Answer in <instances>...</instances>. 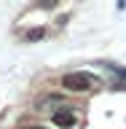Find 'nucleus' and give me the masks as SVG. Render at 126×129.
Returning <instances> with one entry per match:
<instances>
[{"label": "nucleus", "instance_id": "1", "mask_svg": "<svg viewBox=\"0 0 126 129\" xmlns=\"http://www.w3.org/2000/svg\"><path fill=\"white\" fill-rule=\"evenodd\" d=\"M99 86V78L94 73H86V70H75V73H67L62 78V89L64 91H72V94H80V91H89V89Z\"/></svg>", "mask_w": 126, "mask_h": 129}, {"label": "nucleus", "instance_id": "2", "mask_svg": "<svg viewBox=\"0 0 126 129\" xmlns=\"http://www.w3.org/2000/svg\"><path fill=\"white\" fill-rule=\"evenodd\" d=\"M51 124H54V129H75L78 116H75L72 108H56L51 113Z\"/></svg>", "mask_w": 126, "mask_h": 129}, {"label": "nucleus", "instance_id": "3", "mask_svg": "<svg viewBox=\"0 0 126 129\" xmlns=\"http://www.w3.org/2000/svg\"><path fill=\"white\" fill-rule=\"evenodd\" d=\"M43 35H46V30H43V27H35V30L24 32V40H27V43H32V40H40Z\"/></svg>", "mask_w": 126, "mask_h": 129}, {"label": "nucleus", "instance_id": "4", "mask_svg": "<svg viewBox=\"0 0 126 129\" xmlns=\"http://www.w3.org/2000/svg\"><path fill=\"white\" fill-rule=\"evenodd\" d=\"M59 0H40V8H54Z\"/></svg>", "mask_w": 126, "mask_h": 129}, {"label": "nucleus", "instance_id": "5", "mask_svg": "<svg viewBox=\"0 0 126 129\" xmlns=\"http://www.w3.org/2000/svg\"><path fill=\"white\" fill-rule=\"evenodd\" d=\"M24 129H46V126H24Z\"/></svg>", "mask_w": 126, "mask_h": 129}]
</instances>
